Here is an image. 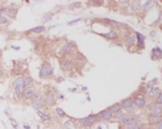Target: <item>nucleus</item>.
<instances>
[{
	"label": "nucleus",
	"mask_w": 162,
	"mask_h": 129,
	"mask_svg": "<svg viewBox=\"0 0 162 129\" xmlns=\"http://www.w3.org/2000/svg\"><path fill=\"white\" fill-rule=\"evenodd\" d=\"M39 76L41 79H51L53 76V67L51 66L49 61L45 60L42 62L40 71H39Z\"/></svg>",
	"instance_id": "obj_1"
},
{
	"label": "nucleus",
	"mask_w": 162,
	"mask_h": 129,
	"mask_svg": "<svg viewBox=\"0 0 162 129\" xmlns=\"http://www.w3.org/2000/svg\"><path fill=\"white\" fill-rule=\"evenodd\" d=\"M23 89H24L23 76H18L13 83V94H14V97H15V98L21 99Z\"/></svg>",
	"instance_id": "obj_2"
},
{
	"label": "nucleus",
	"mask_w": 162,
	"mask_h": 129,
	"mask_svg": "<svg viewBox=\"0 0 162 129\" xmlns=\"http://www.w3.org/2000/svg\"><path fill=\"white\" fill-rule=\"evenodd\" d=\"M37 95V88L35 86H28V87H24L22 92V96L21 99L23 101H26V100H32L35 96Z\"/></svg>",
	"instance_id": "obj_3"
},
{
	"label": "nucleus",
	"mask_w": 162,
	"mask_h": 129,
	"mask_svg": "<svg viewBox=\"0 0 162 129\" xmlns=\"http://www.w3.org/2000/svg\"><path fill=\"white\" fill-rule=\"evenodd\" d=\"M76 47V45L74 42H66L65 44H63V46L61 47L59 49V55H61V57L64 58V57H67L69 56L70 54L72 53V49Z\"/></svg>",
	"instance_id": "obj_4"
},
{
	"label": "nucleus",
	"mask_w": 162,
	"mask_h": 129,
	"mask_svg": "<svg viewBox=\"0 0 162 129\" xmlns=\"http://www.w3.org/2000/svg\"><path fill=\"white\" fill-rule=\"evenodd\" d=\"M59 67H61V70L64 72L72 71V68H74V61H72V59L68 57L61 58L59 59Z\"/></svg>",
	"instance_id": "obj_5"
},
{
	"label": "nucleus",
	"mask_w": 162,
	"mask_h": 129,
	"mask_svg": "<svg viewBox=\"0 0 162 129\" xmlns=\"http://www.w3.org/2000/svg\"><path fill=\"white\" fill-rule=\"evenodd\" d=\"M43 100H45V104L52 107L56 103V96L54 95L52 89H47L45 95H43Z\"/></svg>",
	"instance_id": "obj_6"
},
{
	"label": "nucleus",
	"mask_w": 162,
	"mask_h": 129,
	"mask_svg": "<svg viewBox=\"0 0 162 129\" xmlns=\"http://www.w3.org/2000/svg\"><path fill=\"white\" fill-rule=\"evenodd\" d=\"M32 107L36 110H40L41 108L45 107V100L42 94L37 93V95L32 99Z\"/></svg>",
	"instance_id": "obj_7"
},
{
	"label": "nucleus",
	"mask_w": 162,
	"mask_h": 129,
	"mask_svg": "<svg viewBox=\"0 0 162 129\" xmlns=\"http://www.w3.org/2000/svg\"><path fill=\"white\" fill-rule=\"evenodd\" d=\"M133 106L136 107L137 109H143V108L146 107V100H145L144 97L137 96V97L133 98Z\"/></svg>",
	"instance_id": "obj_8"
},
{
	"label": "nucleus",
	"mask_w": 162,
	"mask_h": 129,
	"mask_svg": "<svg viewBox=\"0 0 162 129\" xmlns=\"http://www.w3.org/2000/svg\"><path fill=\"white\" fill-rule=\"evenodd\" d=\"M160 94V88L157 87V86H153L151 88L149 89L148 92V99L149 100H153V99H156L158 97V95Z\"/></svg>",
	"instance_id": "obj_9"
},
{
	"label": "nucleus",
	"mask_w": 162,
	"mask_h": 129,
	"mask_svg": "<svg viewBox=\"0 0 162 129\" xmlns=\"http://www.w3.org/2000/svg\"><path fill=\"white\" fill-rule=\"evenodd\" d=\"M121 123L123 126L128 127V126H131V125H133V124H137V118L134 117V116H126Z\"/></svg>",
	"instance_id": "obj_10"
},
{
	"label": "nucleus",
	"mask_w": 162,
	"mask_h": 129,
	"mask_svg": "<svg viewBox=\"0 0 162 129\" xmlns=\"http://www.w3.org/2000/svg\"><path fill=\"white\" fill-rule=\"evenodd\" d=\"M150 115L156 116V117H158V118H161L162 117V106H156V104H155V107L151 109Z\"/></svg>",
	"instance_id": "obj_11"
},
{
	"label": "nucleus",
	"mask_w": 162,
	"mask_h": 129,
	"mask_svg": "<svg viewBox=\"0 0 162 129\" xmlns=\"http://www.w3.org/2000/svg\"><path fill=\"white\" fill-rule=\"evenodd\" d=\"M18 7H16L15 5H11L7 9V13H8V15H9L10 17H12V18H14L15 17V15H16V13H18Z\"/></svg>",
	"instance_id": "obj_12"
},
{
	"label": "nucleus",
	"mask_w": 162,
	"mask_h": 129,
	"mask_svg": "<svg viewBox=\"0 0 162 129\" xmlns=\"http://www.w3.org/2000/svg\"><path fill=\"white\" fill-rule=\"evenodd\" d=\"M126 116H128V115H126L124 112L115 113V114L113 115V118H111V120H113V122H122V120L126 118Z\"/></svg>",
	"instance_id": "obj_13"
},
{
	"label": "nucleus",
	"mask_w": 162,
	"mask_h": 129,
	"mask_svg": "<svg viewBox=\"0 0 162 129\" xmlns=\"http://www.w3.org/2000/svg\"><path fill=\"white\" fill-rule=\"evenodd\" d=\"M142 9V3L140 1H131L130 2V10L132 12H136Z\"/></svg>",
	"instance_id": "obj_14"
},
{
	"label": "nucleus",
	"mask_w": 162,
	"mask_h": 129,
	"mask_svg": "<svg viewBox=\"0 0 162 129\" xmlns=\"http://www.w3.org/2000/svg\"><path fill=\"white\" fill-rule=\"evenodd\" d=\"M64 127H65V129H78L76 122L72 118H69L68 120H66L65 124H64Z\"/></svg>",
	"instance_id": "obj_15"
},
{
	"label": "nucleus",
	"mask_w": 162,
	"mask_h": 129,
	"mask_svg": "<svg viewBox=\"0 0 162 129\" xmlns=\"http://www.w3.org/2000/svg\"><path fill=\"white\" fill-rule=\"evenodd\" d=\"M133 106V97H129L126 98L124 100L121 101V107L122 109H126V108H130Z\"/></svg>",
	"instance_id": "obj_16"
},
{
	"label": "nucleus",
	"mask_w": 162,
	"mask_h": 129,
	"mask_svg": "<svg viewBox=\"0 0 162 129\" xmlns=\"http://www.w3.org/2000/svg\"><path fill=\"white\" fill-rule=\"evenodd\" d=\"M113 113L111 112V110L108 108L105 110V113H104V116H103V122H109V120H111L113 118Z\"/></svg>",
	"instance_id": "obj_17"
},
{
	"label": "nucleus",
	"mask_w": 162,
	"mask_h": 129,
	"mask_svg": "<svg viewBox=\"0 0 162 129\" xmlns=\"http://www.w3.org/2000/svg\"><path fill=\"white\" fill-rule=\"evenodd\" d=\"M23 82H24V87H28V86H32V84L34 83V79L30 76H24Z\"/></svg>",
	"instance_id": "obj_18"
},
{
	"label": "nucleus",
	"mask_w": 162,
	"mask_h": 129,
	"mask_svg": "<svg viewBox=\"0 0 162 129\" xmlns=\"http://www.w3.org/2000/svg\"><path fill=\"white\" fill-rule=\"evenodd\" d=\"M104 38H106L108 40H116L118 38V35L116 31H110V32H108V33H105V35H102Z\"/></svg>",
	"instance_id": "obj_19"
},
{
	"label": "nucleus",
	"mask_w": 162,
	"mask_h": 129,
	"mask_svg": "<svg viewBox=\"0 0 162 129\" xmlns=\"http://www.w3.org/2000/svg\"><path fill=\"white\" fill-rule=\"evenodd\" d=\"M109 109L111 110V112H113V114H115V113H119V112H121V110H122L121 103H113Z\"/></svg>",
	"instance_id": "obj_20"
},
{
	"label": "nucleus",
	"mask_w": 162,
	"mask_h": 129,
	"mask_svg": "<svg viewBox=\"0 0 162 129\" xmlns=\"http://www.w3.org/2000/svg\"><path fill=\"white\" fill-rule=\"evenodd\" d=\"M78 123H79L83 128L90 127V120H89V118H88V116H86V117H83V118H80V120H78Z\"/></svg>",
	"instance_id": "obj_21"
},
{
	"label": "nucleus",
	"mask_w": 162,
	"mask_h": 129,
	"mask_svg": "<svg viewBox=\"0 0 162 129\" xmlns=\"http://www.w3.org/2000/svg\"><path fill=\"white\" fill-rule=\"evenodd\" d=\"M45 31V26H37L35 28H32L28 32H32V33H42Z\"/></svg>",
	"instance_id": "obj_22"
},
{
	"label": "nucleus",
	"mask_w": 162,
	"mask_h": 129,
	"mask_svg": "<svg viewBox=\"0 0 162 129\" xmlns=\"http://www.w3.org/2000/svg\"><path fill=\"white\" fill-rule=\"evenodd\" d=\"M153 5H155V1H150V0H148V1L145 3V5L142 8V9H143V11H144V13H146L147 11L150 10V8H153Z\"/></svg>",
	"instance_id": "obj_23"
},
{
	"label": "nucleus",
	"mask_w": 162,
	"mask_h": 129,
	"mask_svg": "<svg viewBox=\"0 0 162 129\" xmlns=\"http://www.w3.org/2000/svg\"><path fill=\"white\" fill-rule=\"evenodd\" d=\"M38 115H39V117H40L42 120H45V122H48V120H51V116L49 115V114H47V113H45V112H41V111H38Z\"/></svg>",
	"instance_id": "obj_24"
},
{
	"label": "nucleus",
	"mask_w": 162,
	"mask_h": 129,
	"mask_svg": "<svg viewBox=\"0 0 162 129\" xmlns=\"http://www.w3.org/2000/svg\"><path fill=\"white\" fill-rule=\"evenodd\" d=\"M126 45L129 46V47H132L133 45H135V43H136V39H135L134 36H130L129 38H128V40H126Z\"/></svg>",
	"instance_id": "obj_25"
},
{
	"label": "nucleus",
	"mask_w": 162,
	"mask_h": 129,
	"mask_svg": "<svg viewBox=\"0 0 162 129\" xmlns=\"http://www.w3.org/2000/svg\"><path fill=\"white\" fill-rule=\"evenodd\" d=\"M153 55H156V59L162 57V51L159 49V47H156V49H153Z\"/></svg>",
	"instance_id": "obj_26"
},
{
	"label": "nucleus",
	"mask_w": 162,
	"mask_h": 129,
	"mask_svg": "<svg viewBox=\"0 0 162 129\" xmlns=\"http://www.w3.org/2000/svg\"><path fill=\"white\" fill-rule=\"evenodd\" d=\"M136 38H137V41H138V44L144 47V37L142 36L140 33H136Z\"/></svg>",
	"instance_id": "obj_27"
},
{
	"label": "nucleus",
	"mask_w": 162,
	"mask_h": 129,
	"mask_svg": "<svg viewBox=\"0 0 162 129\" xmlns=\"http://www.w3.org/2000/svg\"><path fill=\"white\" fill-rule=\"evenodd\" d=\"M9 23V19L5 15H2L0 16V26H3V25H7Z\"/></svg>",
	"instance_id": "obj_28"
},
{
	"label": "nucleus",
	"mask_w": 162,
	"mask_h": 129,
	"mask_svg": "<svg viewBox=\"0 0 162 129\" xmlns=\"http://www.w3.org/2000/svg\"><path fill=\"white\" fill-rule=\"evenodd\" d=\"M124 113H126V115H133V114H135V110L133 109V107H130V108H126V109H124Z\"/></svg>",
	"instance_id": "obj_29"
},
{
	"label": "nucleus",
	"mask_w": 162,
	"mask_h": 129,
	"mask_svg": "<svg viewBox=\"0 0 162 129\" xmlns=\"http://www.w3.org/2000/svg\"><path fill=\"white\" fill-rule=\"evenodd\" d=\"M156 101H155V104L156 106H162V93H160L158 95V97L155 99Z\"/></svg>",
	"instance_id": "obj_30"
},
{
	"label": "nucleus",
	"mask_w": 162,
	"mask_h": 129,
	"mask_svg": "<svg viewBox=\"0 0 162 129\" xmlns=\"http://www.w3.org/2000/svg\"><path fill=\"white\" fill-rule=\"evenodd\" d=\"M104 113H105V110H104V111H101L99 114H96V115H95V120H96V122H101V120H103Z\"/></svg>",
	"instance_id": "obj_31"
},
{
	"label": "nucleus",
	"mask_w": 162,
	"mask_h": 129,
	"mask_svg": "<svg viewBox=\"0 0 162 129\" xmlns=\"http://www.w3.org/2000/svg\"><path fill=\"white\" fill-rule=\"evenodd\" d=\"M80 2H74V3H72V5H69V7H68V9L69 10H75V9H78L79 7H80Z\"/></svg>",
	"instance_id": "obj_32"
},
{
	"label": "nucleus",
	"mask_w": 162,
	"mask_h": 129,
	"mask_svg": "<svg viewBox=\"0 0 162 129\" xmlns=\"http://www.w3.org/2000/svg\"><path fill=\"white\" fill-rule=\"evenodd\" d=\"M56 113H57V114H59L61 117H65V116H66V113H65V112H64L62 109H59V108H57V109H56Z\"/></svg>",
	"instance_id": "obj_33"
},
{
	"label": "nucleus",
	"mask_w": 162,
	"mask_h": 129,
	"mask_svg": "<svg viewBox=\"0 0 162 129\" xmlns=\"http://www.w3.org/2000/svg\"><path fill=\"white\" fill-rule=\"evenodd\" d=\"M124 129H140V126L138 124H133V125H131V126L126 127Z\"/></svg>",
	"instance_id": "obj_34"
},
{
	"label": "nucleus",
	"mask_w": 162,
	"mask_h": 129,
	"mask_svg": "<svg viewBox=\"0 0 162 129\" xmlns=\"http://www.w3.org/2000/svg\"><path fill=\"white\" fill-rule=\"evenodd\" d=\"M155 129H162V117L156 123V126H155Z\"/></svg>",
	"instance_id": "obj_35"
},
{
	"label": "nucleus",
	"mask_w": 162,
	"mask_h": 129,
	"mask_svg": "<svg viewBox=\"0 0 162 129\" xmlns=\"http://www.w3.org/2000/svg\"><path fill=\"white\" fill-rule=\"evenodd\" d=\"M10 122H11V124H12V126H13L14 128H15V129H18V124L15 123V120H14L13 118H11V120H10Z\"/></svg>",
	"instance_id": "obj_36"
},
{
	"label": "nucleus",
	"mask_w": 162,
	"mask_h": 129,
	"mask_svg": "<svg viewBox=\"0 0 162 129\" xmlns=\"http://www.w3.org/2000/svg\"><path fill=\"white\" fill-rule=\"evenodd\" d=\"M5 11H7V9H5V8H0V16L5 15Z\"/></svg>",
	"instance_id": "obj_37"
},
{
	"label": "nucleus",
	"mask_w": 162,
	"mask_h": 129,
	"mask_svg": "<svg viewBox=\"0 0 162 129\" xmlns=\"http://www.w3.org/2000/svg\"><path fill=\"white\" fill-rule=\"evenodd\" d=\"M3 76V69H2V67H0V79Z\"/></svg>",
	"instance_id": "obj_38"
},
{
	"label": "nucleus",
	"mask_w": 162,
	"mask_h": 129,
	"mask_svg": "<svg viewBox=\"0 0 162 129\" xmlns=\"http://www.w3.org/2000/svg\"><path fill=\"white\" fill-rule=\"evenodd\" d=\"M24 128H25V129H29V126H26V125H25V126H24Z\"/></svg>",
	"instance_id": "obj_39"
},
{
	"label": "nucleus",
	"mask_w": 162,
	"mask_h": 129,
	"mask_svg": "<svg viewBox=\"0 0 162 129\" xmlns=\"http://www.w3.org/2000/svg\"><path fill=\"white\" fill-rule=\"evenodd\" d=\"M161 73H162V70H161Z\"/></svg>",
	"instance_id": "obj_40"
}]
</instances>
